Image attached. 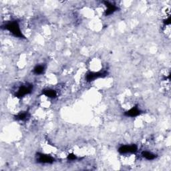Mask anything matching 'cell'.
Listing matches in <instances>:
<instances>
[{
	"mask_svg": "<svg viewBox=\"0 0 171 171\" xmlns=\"http://www.w3.org/2000/svg\"><path fill=\"white\" fill-rule=\"evenodd\" d=\"M45 70V67L44 65H38L35 66L34 69V72L35 74H41Z\"/></svg>",
	"mask_w": 171,
	"mask_h": 171,
	"instance_id": "cell-8",
	"label": "cell"
},
{
	"mask_svg": "<svg viewBox=\"0 0 171 171\" xmlns=\"http://www.w3.org/2000/svg\"><path fill=\"white\" fill-rule=\"evenodd\" d=\"M140 112H141V110L138 109L136 107H134L128 110V112H126V114L130 116H136L140 114Z\"/></svg>",
	"mask_w": 171,
	"mask_h": 171,
	"instance_id": "cell-6",
	"label": "cell"
},
{
	"mask_svg": "<svg viewBox=\"0 0 171 171\" xmlns=\"http://www.w3.org/2000/svg\"><path fill=\"white\" fill-rule=\"evenodd\" d=\"M6 29H7L11 33L17 37H22L23 34L19 28V24L16 21H11L6 25Z\"/></svg>",
	"mask_w": 171,
	"mask_h": 171,
	"instance_id": "cell-1",
	"label": "cell"
},
{
	"mask_svg": "<svg viewBox=\"0 0 171 171\" xmlns=\"http://www.w3.org/2000/svg\"><path fill=\"white\" fill-rule=\"evenodd\" d=\"M137 150V147L134 144L132 145H124L119 148V152L122 154H132Z\"/></svg>",
	"mask_w": 171,
	"mask_h": 171,
	"instance_id": "cell-3",
	"label": "cell"
},
{
	"mask_svg": "<svg viewBox=\"0 0 171 171\" xmlns=\"http://www.w3.org/2000/svg\"><path fill=\"white\" fill-rule=\"evenodd\" d=\"M32 90V85L29 84H22L17 88V92L15 94L16 97H24L26 95L30 94Z\"/></svg>",
	"mask_w": 171,
	"mask_h": 171,
	"instance_id": "cell-2",
	"label": "cell"
},
{
	"mask_svg": "<svg viewBox=\"0 0 171 171\" xmlns=\"http://www.w3.org/2000/svg\"><path fill=\"white\" fill-rule=\"evenodd\" d=\"M44 94L48 98H54L57 96V92L56 91L53 90V89H48L44 90Z\"/></svg>",
	"mask_w": 171,
	"mask_h": 171,
	"instance_id": "cell-5",
	"label": "cell"
},
{
	"mask_svg": "<svg viewBox=\"0 0 171 171\" xmlns=\"http://www.w3.org/2000/svg\"><path fill=\"white\" fill-rule=\"evenodd\" d=\"M143 155L145 159L148 160H152L156 158V155H155V154L149 152V151H144V152H143Z\"/></svg>",
	"mask_w": 171,
	"mask_h": 171,
	"instance_id": "cell-7",
	"label": "cell"
},
{
	"mask_svg": "<svg viewBox=\"0 0 171 171\" xmlns=\"http://www.w3.org/2000/svg\"><path fill=\"white\" fill-rule=\"evenodd\" d=\"M104 3H105L106 8H107V10H106V15L112 14L117 10L118 8L116 7V6L114 5V4H112V3H110V2L105 1L104 2Z\"/></svg>",
	"mask_w": 171,
	"mask_h": 171,
	"instance_id": "cell-4",
	"label": "cell"
}]
</instances>
